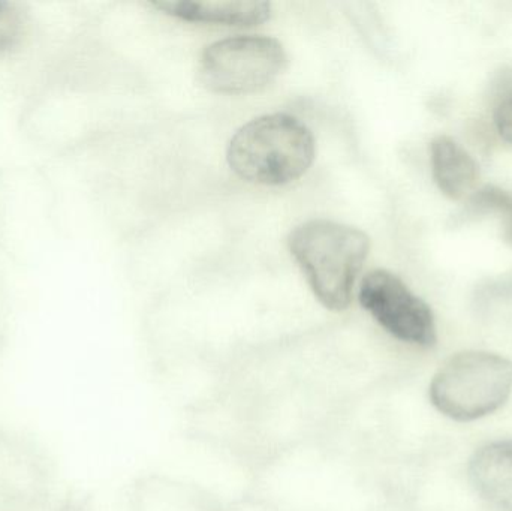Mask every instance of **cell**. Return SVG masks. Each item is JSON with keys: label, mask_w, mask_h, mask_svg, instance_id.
<instances>
[{"label": "cell", "mask_w": 512, "mask_h": 511, "mask_svg": "<svg viewBox=\"0 0 512 511\" xmlns=\"http://www.w3.org/2000/svg\"><path fill=\"white\" fill-rule=\"evenodd\" d=\"M288 243L319 302L330 311H345L369 255L367 234L327 219H313L298 225Z\"/></svg>", "instance_id": "obj_1"}, {"label": "cell", "mask_w": 512, "mask_h": 511, "mask_svg": "<svg viewBox=\"0 0 512 511\" xmlns=\"http://www.w3.org/2000/svg\"><path fill=\"white\" fill-rule=\"evenodd\" d=\"M228 164L248 182L277 186L300 179L315 159V140L289 114H268L240 128L228 146Z\"/></svg>", "instance_id": "obj_2"}, {"label": "cell", "mask_w": 512, "mask_h": 511, "mask_svg": "<svg viewBox=\"0 0 512 511\" xmlns=\"http://www.w3.org/2000/svg\"><path fill=\"white\" fill-rule=\"evenodd\" d=\"M511 390L510 360L486 351H466L439 369L430 386V399L445 416L471 422L501 408Z\"/></svg>", "instance_id": "obj_3"}, {"label": "cell", "mask_w": 512, "mask_h": 511, "mask_svg": "<svg viewBox=\"0 0 512 511\" xmlns=\"http://www.w3.org/2000/svg\"><path fill=\"white\" fill-rule=\"evenodd\" d=\"M285 65V48L277 39L236 36L215 42L204 50L198 78L212 92L243 95L273 83Z\"/></svg>", "instance_id": "obj_4"}, {"label": "cell", "mask_w": 512, "mask_h": 511, "mask_svg": "<svg viewBox=\"0 0 512 511\" xmlns=\"http://www.w3.org/2000/svg\"><path fill=\"white\" fill-rule=\"evenodd\" d=\"M358 297L361 306L394 338L418 347L435 345L438 333L432 309L393 273L370 272Z\"/></svg>", "instance_id": "obj_5"}, {"label": "cell", "mask_w": 512, "mask_h": 511, "mask_svg": "<svg viewBox=\"0 0 512 511\" xmlns=\"http://www.w3.org/2000/svg\"><path fill=\"white\" fill-rule=\"evenodd\" d=\"M478 494L495 509L512 511V441L487 444L469 464Z\"/></svg>", "instance_id": "obj_6"}, {"label": "cell", "mask_w": 512, "mask_h": 511, "mask_svg": "<svg viewBox=\"0 0 512 511\" xmlns=\"http://www.w3.org/2000/svg\"><path fill=\"white\" fill-rule=\"evenodd\" d=\"M159 11L174 17L198 23L228 24V26H254L267 21L271 15L268 2L234 0V2H210V0H165L153 3Z\"/></svg>", "instance_id": "obj_7"}, {"label": "cell", "mask_w": 512, "mask_h": 511, "mask_svg": "<svg viewBox=\"0 0 512 511\" xmlns=\"http://www.w3.org/2000/svg\"><path fill=\"white\" fill-rule=\"evenodd\" d=\"M433 179L442 194L451 200L468 197L480 179V168L475 159L453 138H435L430 146Z\"/></svg>", "instance_id": "obj_8"}, {"label": "cell", "mask_w": 512, "mask_h": 511, "mask_svg": "<svg viewBox=\"0 0 512 511\" xmlns=\"http://www.w3.org/2000/svg\"><path fill=\"white\" fill-rule=\"evenodd\" d=\"M498 215L504 227V239L512 246V195L493 186L478 191L466 206L462 218Z\"/></svg>", "instance_id": "obj_9"}, {"label": "cell", "mask_w": 512, "mask_h": 511, "mask_svg": "<svg viewBox=\"0 0 512 511\" xmlns=\"http://www.w3.org/2000/svg\"><path fill=\"white\" fill-rule=\"evenodd\" d=\"M26 12L18 3L0 0V53L14 47L24 33Z\"/></svg>", "instance_id": "obj_10"}, {"label": "cell", "mask_w": 512, "mask_h": 511, "mask_svg": "<svg viewBox=\"0 0 512 511\" xmlns=\"http://www.w3.org/2000/svg\"><path fill=\"white\" fill-rule=\"evenodd\" d=\"M495 125L499 135L512 144V95L505 96L495 108Z\"/></svg>", "instance_id": "obj_11"}]
</instances>
